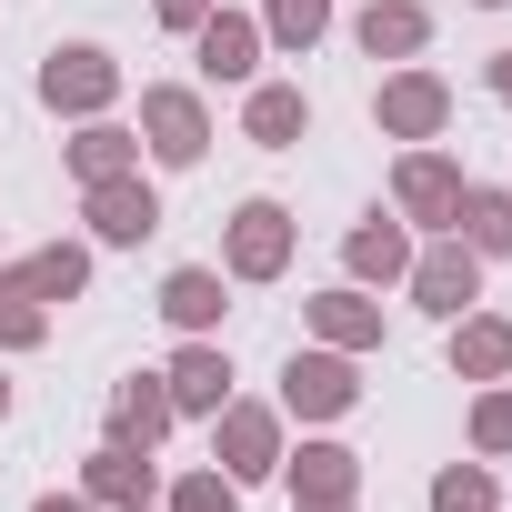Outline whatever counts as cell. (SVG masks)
<instances>
[{"label":"cell","mask_w":512,"mask_h":512,"mask_svg":"<svg viewBox=\"0 0 512 512\" xmlns=\"http://www.w3.org/2000/svg\"><path fill=\"white\" fill-rule=\"evenodd\" d=\"M141 151H151L161 171H191V161L211 151V101H201L191 81H151V91H141Z\"/></svg>","instance_id":"6da1fadb"},{"label":"cell","mask_w":512,"mask_h":512,"mask_svg":"<svg viewBox=\"0 0 512 512\" xmlns=\"http://www.w3.org/2000/svg\"><path fill=\"white\" fill-rule=\"evenodd\" d=\"M292 241H302V221L282 201H241L231 231H221V272L231 282H282L292 272Z\"/></svg>","instance_id":"7a4b0ae2"},{"label":"cell","mask_w":512,"mask_h":512,"mask_svg":"<svg viewBox=\"0 0 512 512\" xmlns=\"http://www.w3.org/2000/svg\"><path fill=\"white\" fill-rule=\"evenodd\" d=\"M41 101H51L61 121H101V111L121 101V61H111L101 41H61V51L41 61Z\"/></svg>","instance_id":"3957f363"},{"label":"cell","mask_w":512,"mask_h":512,"mask_svg":"<svg viewBox=\"0 0 512 512\" xmlns=\"http://www.w3.org/2000/svg\"><path fill=\"white\" fill-rule=\"evenodd\" d=\"M352 402H362V352H332V342L292 352V372H282V412L292 422H342Z\"/></svg>","instance_id":"277c9868"},{"label":"cell","mask_w":512,"mask_h":512,"mask_svg":"<svg viewBox=\"0 0 512 512\" xmlns=\"http://www.w3.org/2000/svg\"><path fill=\"white\" fill-rule=\"evenodd\" d=\"M211 462L231 482H272L282 472V412L272 402H221L211 412Z\"/></svg>","instance_id":"5b68a950"},{"label":"cell","mask_w":512,"mask_h":512,"mask_svg":"<svg viewBox=\"0 0 512 512\" xmlns=\"http://www.w3.org/2000/svg\"><path fill=\"white\" fill-rule=\"evenodd\" d=\"M402 292H412V302H422L432 322H462V312L482 302V251L442 231L432 251H412V272H402Z\"/></svg>","instance_id":"8992f818"},{"label":"cell","mask_w":512,"mask_h":512,"mask_svg":"<svg viewBox=\"0 0 512 512\" xmlns=\"http://www.w3.org/2000/svg\"><path fill=\"white\" fill-rule=\"evenodd\" d=\"M372 121H382L392 141H442V131H452V81H442V71H412V61H402V71H392V81L372 91Z\"/></svg>","instance_id":"52a82bcc"},{"label":"cell","mask_w":512,"mask_h":512,"mask_svg":"<svg viewBox=\"0 0 512 512\" xmlns=\"http://www.w3.org/2000/svg\"><path fill=\"white\" fill-rule=\"evenodd\" d=\"M452 201H462V161L432 151V141H412L402 171H392V211H402L412 231H452Z\"/></svg>","instance_id":"ba28073f"},{"label":"cell","mask_w":512,"mask_h":512,"mask_svg":"<svg viewBox=\"0 0 512 512\" xmlns=\"http://www.w3.org/2000/svg\"><path fill=\"white\" fill-rule=\"evenodd\" d=\"M81 221H91V241H151L161 231V191L141 181V171H111V181H81Z\"/></svg>","instance_id":"9c48e42d"},{"label":"cell","mask_w":512,"mask_h":512,"mask_svg":"<svg viewBox=\"0 0 512 512\" xmlns=\"http://www.w3.org/2000/svg\"><path fill=\"white\" fill-rule=\"evenodd\" d=\"M342 262H352V282H362V292H392V282L412 272V221H402V211H392V221H382V211H372V221H352Z\"/></svg>","instance_id":"30bf717a"},{"label":"cell","mask_w":512,"mask_h":512,"mask_svg":"<svg viewBox=\"0 0 512 512\" xmlns=\"http://www.w3.org/2000/svg\"><path fill=\"white\" fill-rule=\"evenodd\" d=\"M302 322H312V342H332V352H382V302H372L362 282H342V292L302 302Z\"/></svg>","instance_id":"8fae6325"},{"label":"cell","mask_w":512,"mask_h":512,"mask_svg":"<svg viewBox=\"0 0 512 512\" xmlns=\"http://www.w3.org/2000/svg\"><path fill=\"white\" fill-rule=\"evenodd\" d=\"M161 382H171V412H191V422H211V412L231 402V362H221V342H211V332H201V342H181Z\"/></svg>","instance_id":"7c38bea8"},{"label":"cell","mask_w":512,"mask_h":512,"mask_svg":"<svg viewBox=\"0 0 512 512\" xmlns=\"http://www.w3.org/2000/svg\"><path fill=\"white\" fill-rule=\"evenodd\" d=\"M282 482H292V502H352L362 492V452L352 442H302V452H282Z\"/></svg>","instance_id":"4fadbf2b"},{"label":"cell","mask_w":512,"mask_h":512,"mask_svg":"<svg viewBox=\"0 0 512 512\" xmlns=\"http://www.w3.org/2000/svg\"><path fill=\"white\" fill-rule=\"evenodd\" d=\"M191 51H201V81H251V71H262V21H251V11H211L191 31Z\"/></svg>","instance_id":"5bb4252c"},{"label":"cell","mask_w":512,"mask_h":512,"mask_svg":"<svg viewBox=\"0 0 512 512\" xmlns=\"http://www.w3.org/2000/svg\"><path fill=\"white\" fill-rule=\"evenodd\" d=\"M171 422H181V412H171V382H161V372H131V382H111V442L151 452Z\"/></svg>","instance_id":"9a60e30c"},{"label":"cell","mask_w":512,"mask_h":512,"mask_svg":"<svg viewBox=\"0 0 512 512\" xmlns=\"http://www.w3.org/2000/svg\"><path fill=\"white\" fill-rule=\"evenodd\" d=\"M302 131H312V101H302L292 81H251V101H241V141H262V151H302Z\"/></svg>","instance_id":"2e32d148"},{"label":"cell","mask_w":512,"mask_h":512,"mask_svg":"<svg viewBox=\"0 0 512 512\" xmlns=\"http://www.w3.org/2000/svg\"><path fill=\"white\" fill-rule=\"evenodd\" d=\"M81 492H91L101 512H121V502H151V492H161V472H151V452H131V442H101V452L81 462Z\"/></svg>","instance_id":"e0dca14e"},{"label":"cell","mask_w":512,"mask_h":512,"mask_svg":"<svg viewBox=\"0 0 512 512\" xmlns=\"http://www.w3.org/2000/svg\"><path fill=\"white\" fill-rule=\"evenodd\" d=\"M352 41H362L372 61H422V41H432V11H422V0H372V11L352 21Z\"/></svg>","instance_id":"ac0fdd59"},{"label":"cell","mask_w":512,"mask_h":512,"mask_svg":"<svg viewBox=\"0 0 512 512\" xmlns=\"http://www.w3.org/2000/svg\"><path fill=\"white\" fill-rule=\"evenodd\" d=\"M221 312H231V302H221V272H201V262H181V272L161 282V322H171L181 342H201V332H221Z\"/></svg>","instance_id":"d6986e66"},{"label":"cell","mask_w":512,"mask_h":512,"mask_svg":"<svg viewBox=\"0 0 512 512\" xmlns=\"http://www.w3.org/2000/svg\"><path fill=\"white\" fill-rule=\"evenodd\" d=\"M452 372L462 382H512V322L502 312H462L452 322Z\"/></svg>","instance_id":"ffe728a7"},{"label":"cell","mask_w":512,"mask_h":512,"mask_svg":"<svg viewBox=\"0 0 512 512\" xmlns=\"http://www.w3.org/2000/svg\"><path fill=\"white\" fill-rule=\"evenodd\" d=\"M452 241H472L482 262H502V251H512V191L462 181V201H452Z\"/></svg>","instance_id":"44dd1931"},{"label":"cell","mask_w":512,"mask_h":512,"mask_svg":"<svg viewBox=\"0 0 512 512\" xmlns=\"http://www.w3.org/2000/svg\"><path fill=\"white\" fill-rule=\"evenodd\" d=\"M51 342V302L31 292L21 262H0V352H41Z\"/></svg>","instance_id":"7402d4cb"},{"label":"cell","mask_w":512,"mask_h":512,"mask_svg":"<svg viewBox=\"0 0 512 512\" xmlns=\"http://www.w3.org/2000/svg\"><path fill=\"white\" fill-rule=\"evenodd\" d=\"M21 272H31L41 302H81V292H91V241H41Z\"/></svg>","instance_id":"603a6c76"},{"label":"cell","mask_w":512,"mask_h":512,"mask_svg":"<svg viewBox=\"0 0 512 512\" xmlns=\"http://www.w3.org/2000/svg\"><path fill=\"white\" fill-rule=\"evenodd\" d=\"M71 171H81V181L141 171V131H121V121H81V141H71Z\"/></svg>","instance_id":"cb8c5ba5"},{"label":"cell","mask_w":512,"mask_h":512,"mask_svg":"<svg viewBox=\"0 0 512 512\" xmlns=\"http://www.w3.org/2000/svg\"><path fill=\"white\" fill-rule=\"evenodd\" d=\"M432 512H502L492 462H442V472H432Z\"/></svg>","instance_id":"d4e9b609"},{"label":"cell","mask_w":512,"mask_h":512,"mask_svg":"<svg viewBox=\"0 0 512 512\" xmlns=\"http://www.w3.org/2000/svg\"><path fill=\"white\" fill-rule=\"evenodd\" d=\"M332 31V0H262V41H282V51H312Z\"/></svg>","instance_id":"484cf974"},{"label":"cell","mask_w":512,"mask_h":512,"mask_svg":"<svg viewBox=\"0 0 512 512\" xmlns=\"http://www.w3.org/2000/svg\"><path fill=\"white\" fill-rule=\"evenodd\" d=\"M472 452H482V462L512 452V382H482V392H472Z\"/></svg>","instance_id":"4316f807"},{"label":"cell","mask_w":512,"mask_h":512,"mask_svg":"<svg viewBox=\"0 0 512 512\" xmlns=\"http://www.w3.org/2000/svg\"><path fill=\"white\" fill-rule=\"evenodd\" d=\"M161 512H241V482L211 462V472H181L171 492H161Z\"/></svg>","instance_id":"83f0119b"},{"label":"cell","mask_w":512,"mask_h":512,"mask_svg":"<svg viewBox=\"0 0 512 512\" xmlns=\"http://www.w3.org/2000/svg\"><path fill=\"white\" fill-rule=\"evenodd\" d=\"M151 11H161V31H201V21L221 11V0H151Z\"/></svg>","instance_id":"f1b7e54d"},{"label":"cell","mask_w":512,"mask_h":512,"mask_svg":"<svg viewBox=\"0 0 512 512\" xmlns=\"http://www.w3.org/2000/svg\"><path fill=\"white\" fill-rule=\"evenodd\" d=\"M31 512H101V502H91V492H41Z\"/></svg>","instance_id":"f546056e"},{"label":"cell","mask_w":512,"mask_h":512,"mask_svg":"<svg viewBox=\"0 0 512 512\" xmlns=\"http://www.w3.org/2000/svg\"><path fill=\"white\" fill-rule=\"evenodd\" d=\"M492 101L512 111V51H492Z\"/></svg>","instance_id":"4dcf8cb0"},{"label":"cell","mask_w":512,"mask_h":512,"mask_svg":"<svg viewBox=\"0 0 512 512\" xmlns=\"http://www.w3.org/2000/svg\"><path fill=\"white\" fill-rule=\"evenodd\" d=\"M292 512H352V502H292Z\"/></svg>","instance_id":"1f68e13d"},{"label":"cell","mask_w":512,"mask_h":512,"mask_svg":"<svg viewBox=\"0 0 512 512\" xmlns=\"http://www.w3.org/2000/svg\"><path fill=\"white\" fill-rule=\"evenodd\" d=\"M0 422H11V372H0Z\"/></svg>","instance_id":"d6a6232c"},{"label":"cell","mask_w":512,"mask_h":512,"mask_svg":"<svg viewBox=\"0 0 512 512\" xmlns=\"http://www.w3.org/2000/svg\"><path fill=\"white\" fill-rule=\"evenodd\" d=\"M121 512H151V502H121Z\"/></svg>","instance_id":"836d02e7"},{"label":"cell","mask_w":512,"mask_h":512,"mask_svg":"<svg viewBox=\"0 0 512 512\" xmlns=\"http://www.w3.org/2000/svg\"><path fill=\"white\" fill-rule=\"evenodd\" d=\"M482 11H502V0H482Z\"/></svg>","instance_id":"e575fe53"}]
</instances>
